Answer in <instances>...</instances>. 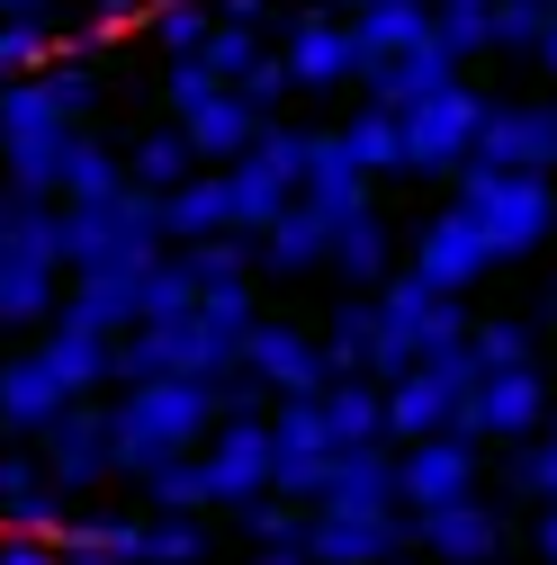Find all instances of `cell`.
<instances>
[{"mask_svg": "<svg viewBox=\"0 0 557 565\" xmlns=\"http://www.w3.org/2000/svg\"><path fill=\"white\" fill-rule=\"evenodd\" d=\"M198 467H207V493L225 512L270 493V413H217V431L198 440Z\"/></svg>", "mask_w": 557, "mask_h": 565, "instance_id": "obj_11", "label": "cell"}, {"mask_svg": "<svg viewBox=\"0 0 557 565\" xmlns=\"http://www.w3.org/2000/svg\"><path fill=\"white\" fill-rule=\"evenodd\" d=\"M459 206L476 216V234H485V252H495V269H504V260H530V252H548V234H557V171L459 162Z\"/></svg>", "mask_w": 557, "mask_h": 565, "instance_id": "obj_2", "label": "cell"}, {"mask_svg": "<svg viewBox=\"0 0 557 565\" xmlns=\"http://www.w3.org/2000/svg\"><path fill=\"white\" fill-rule=\"evenodd\" d=\"M145 493H154V512H207V503H217V493H207V467H198V449L162 458V467L145 476Z\"/></svg>", "mask_w": 557, "mask_h": 565, "instance_id": "obj_39", "label": "cell"}, {"mask_svg": "<svg viewBox=\"0 0 557 565\" xmlns=\"http://www.w3.org/2000/svg\"><path fill=\"white\" fill-rule=\"evenodd\" d=\"M63 565H126V556H108V547H63Z\"/></svg>", "mask_w": 557, "mask_h": 565, "instance_id": "obj_53", "label": "cell"}, {"mask_svg": "<svg viewBox=\"0 0 557 565\" xmlns=\"http://www.w3.org/2000/svg\"><path fill=\"white\" fill-rule=\"evenodd\" d=\"M162 234H171V243L234 234V198H225V171H217V162H198L180 189H162Z\"/></svg>", "mask_w": 557, "mask_h": 565, "instance_id": "obj_23", "label": "cell"}, {"mask_svg": "<svg viewBox=\"0 0 557 565\" xmlns=\"http://www.w3.org/2000/svg\"><path fill=\"white\" fill-rule=\"evenodd\" d=\"M351 45H360V73L404 45H432V0H369V10H351Z\"/></svg>", "mask_w": 557, "mask_h": 565, "instance_id": "obj_26", "label": "cell"}, {"mask_svg": "<svg viewBox=\"0 0 557 565\" xmlns=\"http://www.w3.org/2000/svg\"><path fill=\"white\" fill-rule=\"evenodd\" d=\"M189 306H198L189 260H145V323H154V315H189Z\"/></svg>", "mask_w": 557, "mask_h": 565, "instance_id": "obj_44", "label": "cell"}, {"mask_svg": "<svg viewBox=\"0 0 557 565\" xmlns=\"http://www.w3.org/2000/svg\"><path fill=\"white\" fill-rule=\"evenodd\" d=\"M548 431H557V404H548Z\"/></svg>", "mask_w": 557, "mask_h": 565, "instance_id": "obj_57", "label": "cell"}, {"mask_svg": "<svg viewBox=\"0 0 557 565\" xmlns=\"http://www.w3.org/2000/svg\"><path fill=\"white\" fill-rule=\"evenodd\" d=\"M36 63H54V28H45V10H10L0 19V82L36 73Z\"/></svg>", "mask_w": 557, "mask_h": 565, "instance_id": "obj_38", "label": "cell"}, {"mask_svg": "<svg viewBox=\"0 0 557 565\" xmlns=\"http://www.w3.org/2000/svg\"><path fill=\"white\" fill-rule=\"evenodd\" d=\"M530 547H539V565H548V556H557V493H548V503H539V512H530Z\"/></svg>", "mask_w": 557, "mask_h": 565, "instance_id": "obj_50", "label": "cell"}, {"mask_svg": "<svg viewBox=\"0 0 557 565\" xmlns=\"http://www.w3.org/2000/svg\"><path fill=\"white\" fill-rule=\"evenodd\" d=\"M530 63H539V73H548V90H557V19H548V36L530 45Z\"/></svg>", "mask_w": 557, "mask_h": 565, "instance_id": "obj_52", "label": "cell"}, {"mask_svg": "<svg viewBox=\"0 0 557 565\" xmlns=\"http://www.w3.org/2000/svg\"><path fill=\"white\" fill-rule=\"evenodd\" d=\"M333 135H341V153H351V162H360L369 180H378V171H404V117H396L387 99L351 108V117H341Z\"/></svg>", "mask_w": 557, "mask_h": 565, "instance_id": "obj_31", "label": "cell"}, {"mask_svg": "<svg viewBox=\"0 0 557 565\" xmlns=\"http://www.w3.org/2000/svg\"><path fill=\"white\" fill-rule=\"evenodd\" d=\"M54 323H82V332H135L145 323V269H73V297L54 306Z\"/></svg>", "mask_w": 557, "mask_h": 565, "instance_id": "obj_19", "label": "cell"}, {"mask_svg": "<svg viewBox=\"0 0 557 565\" xmlns=\"http://www.w3.org/2000/svg\"><path fill=\"white\" fill-rule=\"evenodd\" d=\"M548 332H557V278H548Z\"/></svg>", "mask_w": 557, "mask_h": 565, "instance_id": "obj_54", "label": "cell"}, {"mask_svg": "<svg viewBox=\"0 0 557 565\" xmlns=\"http://www.w3.org/2000/svg\"><path fill=\"white\" fill-rule=\"evenodd\" d=\"M198 54H207V73H217V82H243V63L261 54V28H225L217 19V36H207Z\"/></svg>", "mask_w": 557, "mask_h": 565, "instance_id": "obj_46", "label": "cell"}, {"mask_svg": "<svg viewBox=\"0 0 557 565\" xmlns=\"http://www.w3.org/2000/svg\"><path fill=\"white\" fill-rule=\"evenodd\" d=\"M10 10H36V0H0V19H10Z\"/></svg>", "mask_w": 557, "mask_h": 565, "instance_id": "obj_55", "label": "cell"}, {"mask_svg": "<svg viewBox=\"0 0 557 565\" xmlns=\"http://www.w3.org/2000/svg\"><path fill=\"white\" fill-rule=\"evenodd\" d=\"M19 493H36V458L0 449V503H19Z\"/></svg>", "mask_w": 557, "mask_h": 565, "instance_id": "obj_48", "label": "cell"}, {"mask_svg": "<svg viewBox=\"0 0 557 565\" xmlns=\"http://www.w3.org/2000/svg\"><path fill=\"white\" fill-rule=\"evenodd\" d=\"M189 278L198 288H217V278H252V234H207V243H180Z\"/></svg>", "mask_w": 557, "mask_h": 565, "instance_id": "obj_41", "label": "cell"}, {"mask_svg": "<svg viewBox=\"0 0 557 565\" xmlns=\"http://www.w3.org/2000/svg\"><path fill=\"white\" fill-rule=\"evenodd\" d=\"M252 565H315V556H306V530H297V539H261Z\"/></svg>", "mask_w": 557, "mask_h": 565, "instance_id": "obj_49", "label": "cell"}, {"mask_svg": "<svg viewBox=\"0 0 557 565\" xmlns=\"http://www.w3.org/2000/svg\"><path fill=\"white\" fill-rule=\"evenodd\" d=\"M36 350H45V369L63 377V395H91V386H108V350L117 341L108 332H82V323H54Z\"/></svg>", "mask_w": 557, "mask_h": 565, "instance_id": "obj_32", "label": "cell"}, {"mask_svg": "<svg viewBox=\"0 0 557 565\" xmlns=\"http://www.w3.org/2000/svg\"><path fill=\"white\" fill-rule=\"evenodd\" d=\"M297 198H315L324 216H360L369 206V171L341 153V135H306V189Z\"/></svg>", "mask_w": 557, "mask_h": 565, "instance_id": "obj_27", "label": "cell"}, {"mask_svg": "<svg viewBox=\"0 0 557 565\" xmlns=\"http://www.w3.org/2000/svg\"><path fill=\"white\" fill-rule=\"evenodd\" d=\"M404 547H413V521H396V512H324V503H306V556L315 565H387Z\"/></svg>", "mask_w": 557, "mask_h": 565, "instance_id": "obj_15", "label": "cell"}, {"mask_svg": "<svg viewBox=\"0 0 557 565\" xmlns=\"http://www.w3.org/2000/svg\"><path fill=\"white\" fill-rule=\"evenodd\" d=\"M387 260H396V243H387V225H378V206H360V216H341L333 225V278H351V288H378L387 278Z\"/></svg>", "mask_w": 557, "mask_h": 565, "instance_id": "obj_30", "label": "cell"}, {"mask_svg": "<svg viewBox=\"0 0 557 565\" xmlns=\"http://www.w3.org/2000/svg\"><path fill=\"white\" fill-rule=\"evenodd\" d=\"M413 547H432L441 565H495L504 556V512L485 493H450V503L413 512Z\"/></svg>", "mask_w": 557, "mask_h": 565, "instance_id": "obj_13", "label": "cell"}, {"mask_svg": "<svg viewBox=\"0 0 557 565\" xmlns=\"http://www.w3.org/2000/svg\"><path fill=\"white\" fill-rule=\"evenodd\" d=\"M207 431H217V386H207V377H135L108 404V458H117V476H154L162 458L198 449Z\"/></svg>", "mask_w": 557, "mask_h": 565, "instance_id": "obj_1", "label": "cell"}, {"mask_svg": "<svg viewBox=\"0 0 557 565\" xmlns=\"http://www.w3.org/2000/svg\"><path fill=\"white\" fill-rule=\"evenodd\" d=\"M324 422H333V449L387 440V386L378 377H324Z\"/></svg>", "mask_w": 557, "mask_h": 565, "instance_id": "obj_29", "label": "cell"}, {"mask_svg": "<svg viewBox=\"0 0 557 565\" xmlns=\"http://www.w3.org/2000/svg\"><path fill=\"white\" fill-rule=\"evenodd\" d=\"M548 404H557V386L539 377V360H522V369H476L459 431H476V440H530L539 422H548Z\"/></svg>", "mask_w": 557, "mask_h": 565, "instance_id": "obj_9", "label": "cell"}, {"mask_svg": "<svg viewBox=\"0 0 557 565\" xmlns=\"http://www.w3.org/2000/svg\"><path fill=\"white\" fill-rule=\"evenodd\" d=\"M450 493H476V431H432V440L396 449V503L404 512L450 503Z\"/></svg>", "mask_w": 557, "mask_h": 565, "instance_id": "obj_14", "label": "cell"}, {"mask_svg": "<svg viewBox=\"0 0 557 565\" xmlns=\"http://www.w3.org/2000/svg\"><path fill=\"white\" fill-rule=\"evenodd\" d=\"M234 90H243V99H252V108H261V117H270V108H278V99H288V90H297V82H288V63H278V54H270V45H261V54H252V63H243V82H234Z\"/></svg>", "mask_w": 557, "mask_h": 565, "instance_id": "obj_47", "label": "cell"}, {"mask_svg": "<svg viewBox=\"0 0 557 565\" xmlns=\"http://www.w3.org/2000/svg\"><path fill=\"white\" fill-rule=\"evenodd\" d=\"M324 512H396V449L387 440H360V449H333L324 467Z\"/></svg>", "mask_w": 557, "mask_h": 565, "instance_id": "obj_21", "label": "cell"}, {"mask_svg": "<svg viewBox=\"0 0 557 565\" xmlns=\"http://www.w3.org/2000/svg\"><path fill=\"white\" fill-rule=\"evenodd\" d=\"M217 19H225V28H261L270 0H217Z\"/></svg>", "mask_w": 557, "mask_h": 565, "instance_id": "obj_51", "label": "cell"}, {"mask_svg": "<svg viewBox=\"0 0 557 565\" xmlns=\"http://www.w3.org/2000/svg\"><path fill=\"white\" fill-rule=\"evenodd\" d=\"M278 63H288L297 90H351L360 82V45H351V19L333 10H306L288 36H278Z\"/></svg>", "mask_w": 557, "mask_h": 565, "instance_id": "obj_17", "label": "cell"}, {"mask_svg": "<svg viewBox=\"0 0 557 565\" xmlns=\"http://www.w3.org/2000/svg\"><path fill=\"white\" fill-rule=\"evenodd\" d=\"M261 126H270V117H261V108H252V99H243L234 82H217L207 99H189V108H180V135L198 145V162H217V171H225V162H234V153L252 145Z\"/></svg>", "mask_w": 557, "mask_h": 565, "instance_id": "obj_22", "label": "cell"}, {"mask_svg": "<svg viewBox=\"0 0 557 565\" xmlns=\"http://www.w3.org/2000/svg\"><path fill=\"white\" fill-rule=\"evenodd\" d=\"M467 386H476L467 341H450V350H423L413 369H396V377H387V440H432V431H459Z\"/></svg>", "mask_w": 557, "mask_h": 565, "instance_id": "obj_5", "label": "cell"}, {"mask_svg": "<svg viewBox=\"0 0 557 565\" xmlns=\"http://www.w3.org/2000/svg\"><path fill=\"white\" fill-rule=\"evenodd\" d=\"M63 404L73 395H63V377L45 369V350H19V360L0 369V422H10V431H45Z\"/></svg>", "mask_w": 557, "mask_h": 565, "instance_id": "obj_25", "label": "cell"}, {"mask_svg": "<svg viewBox=\"0 0 557 565\" xmlns=\"http://www.w3.org/2000/svg\"><path fill=\"white\" fill-rule=\"evenodd\" d=\"M432 36L467 63V54H485L495 45V0H432Z\"/></svg>", "mask_w": 557, "mask_h": 565, "instance_id": "obj_37", "label": "cell"}, {"mask_svg": "<svg viewBox=\"0 0 557 565\" xmlns=\"http://www.w3.org/2000/svg\"><path fill=\"white\" fill-rule=\"evenodd\" d=\"M207 556V521L198 512H145L135 530V565H198Z\"/></svg>", "mask_w": 557, "mask_h": 565, "instance_id": "obj_35", "label": "cell"}, {"mask_svg": "<svg viewBox=\"0 0 557 565\" xmlns=\"http://www.w3.org/2000/svg\"><path fill=\"white\" fill-rule=\"evenodd\" d=\"M54 260H28V252H0V332H28V323H54L63 288H54Z\"/></svg>", "mask_w": 557, "mask_h": 565, "instance_id": "obj_28", "label": "cell"}, {"mask_svg": "<svg viewBox=\"0 0 557 565\" xmlns=\"http://www.w3.org/2000/svg\"><path fill=\"white\" fill-rule=\"evenodd\" d=\"M369 99H387V108H413L423 90H441V82H459V54L432 36V45H404V54H387V63H369Z\"/></svg>", "mask_w": 557, "mask_h": 565, "instance_id": "obj_24", "label": "cell"}, {"mask_svg": "<svg viewBox=\"0 0 557 565\" xmlns=\"http://www.w3.org/2000/svg\"><path fill=\"white\" fill-rule=\"evenodd\" d=\"M548 19H557V0H495V45L504 54H530L548 36Z\"/></svg>", "mask_w": 557, "mask_h": 565, "instance_id": "obj_43", "label": "cell"}, {"mask_svg": "<svg viewBox=\"0 0 557 565\" xmlns=\"http://www.w3.org/2000/svg\"><path fill=\"white\" fill-rule=\"evenodd\" d=\"M548 565H557V556H548Z\"/></svg>", "mask_w": 557, "mask_h": 565, "instance_id": "obj_59", "label": "cell"}, {"mask_svg": "<svg viewBox=\"0 0 557 565\" xmlns=\"http://www.w3.org/2000/svg\"><path fill=\"white\" fill-rule=\"evenodd\" d=\"M324 467H333V422H324V395H278L270 404V484L315 503L324 493Z\"/></svg>", "mask_w": 557, "mask_h": 565, "instance_id": "obj_8", "label": "cell"}, {"mask_svg": "<svg viewBox=\"0 0 557 565\" xmlns=\"http://www.w3.org/2000/svg\"><path fill=\"white\" fill-rule=\"evenodd\" d=\"M378 341H369V377L387 386L396 369H413L423 350H450V341H467V306L450 297V288H432L423 269H404V278H378Z\"/></svg>", "mask_w": 557, "mask_h": 565, "instance_id": "obj_4", "label": "cell"}, {"mask_svg": "<svg viewBox=\"0 0 557 565\" xmlns=\"http://www.w3.org/2000/svg\"><path fill=\"white\" fill-rule=\"evenodd\" d=\"M333 10H369V0H333Z\"/></svg>", "mask_w": 557, "mask_h": 565, "instance_id": "obj_56", "label": "cell"}, {"mask_svg": "<svg viewBox=\"0 0 557 565\" xmlns=\"http://www.w3.org/2000/svg\"><path fill=\"white\" fill-rule=\"evenodd\" d=\"M396 117H404V171L441 180V171H459V162H467V145H476L485 90H476V82H441V90H423V99L396 108Z\"/></svg>", "mask_w": 557, "mask_h": 565, "instance_id": "obj_7", "label": "cell"}, {"mask_svg": "<svg viewBox=\"0 0 557 565\" xmlns=\"http://www.w3.org/2000/svg\"><path fill=\"white\" fill-rule=\"evenodd\" d=\"M108 189H126V153L99 145L91 126H73V145H63V198H108Z\"/></svg>", "mask_w": 557, "mask_h": 565, "instance_id": "obj_34", "label": "cell"}, {"mask_svg": "<svg viewBox=\"0 0 557 565\" xmlns=\"http://www.w3.org/2000/svg\"><path fill=\"white\" fill-rule=\"evenodd\" d=\"M0 431H10V422H0Z\"/></svg>", "mask_w": 557, "mask_h": 565, "instance_id": "obj_58", "label": "cell"}, {"mask_svg": "<svg viewBox=\"0 0 557 565\" xmlns=\"http://www.w3.org/2000/svg\"><path fill=\"white\" fill-rule=\"evenodd\" d=\"M467 360L476 369H522V360H539V332L522 315H485V323H467Z\"/></svg>", "mask_w": 557, "mask_h": 565, "instance_id": "obj_36", "label": "cell"}, {"mask_svg": "<svg viewBox=\"0 0 557 565\" xmlns=\"http://www.w3.org/2000/svg\"><path fill=\"white\" fill-rule=\"evenodd\" d=\"M504 484L522 493V503H548V493H557V431H530V440H513V458H504Z\"/></svg>", "mask_w": 557, "mask_h": 565, "instance_id": "obj_40", "label": "cell"}, {"mask_svg": "<svg viewBox=\"0 0 557 565\" xmlns=\"http://www.w3.org/2000/svg\"><path fill=\"white\" fill-rule=\"evenodd\" d=\"M467 162H495V171H557V99H485Z\"/></svg>", "mask_w": 557, "mask_h": 565, "instance_id": "obj_10", "label": "cell"}, {"mask_svg": "<svg viewBox=\"0 0 557 565\" xmlns=\"http://www.w3.org/2000/svg\"><path fill=\"white\" fill-rule=\"evenodd\" d=\"M189 171H198V145H189L180 126H154L145 145H126V180H135V189H154V198H162V189H180Z\"/></svg>", "mask_w": 557, "mask_h": 565, "instance_id": "obj_33", "label": "cell"}, {"mask_svg": "<svg viewBox=\"0 0 557 565\" xmlns=\"http://www.w3.org/2000/svg\"><path fill=\"white\" fill-rule=\"evenodd\" d=\"M333 225H341V216H324L315 198H288V206H278V216L252 234V260H261V269H278V278L324 269V260H333Z\"/></svg>", "mask_w": 557, "mask_h": 565, "instance_id": "obj_20", "label": "cell"}, {"mask_svg": "<svg viewBox=\"0 0 557 565\" xmlns=\"http://www.w3.org/2000/svg\"><path fill=\"white\" fill-rule=\"evenodd\" d=\"M45 449H36V467L63 484V493H82V484H99V476H117V458H108V413L99 404H63L54 422H45V431H36Z\"/></svg>", "mask_w": 557, "mask_h": 565, "instance_id": "obj_16", "label": "cell"}, {"mask_svg": "<svg viewBox=\"0 0 557 565\" xmlns=\"http://www.w3.org/2000/svg\"><path fill=\"white\" fill-rule=\"evenodd\" d=\"M234 530H243V539H297L306 512H297V493L270 484V493H252V503H234Z\"/></svg>", "mask_w": 557, "mask_h": 565, "instance_id": "obj_42", "label": "cell"}, {"mask_svg": "<svg viewBox=\"0 0 557 565\" xmlns=\"http://www.w3.org/2000/svg\"><path fill=\"white\" fill-rule=\"evenodd\" d=\"M154 36H162V54L180 63V54H198L207 36H217V10H189V0H162V19H154Z\"/></svg>", "mask_w": 557, "mask_h": 565, "instance_id": "obj_45", "label": "cell"}, {"mask_svg": "<svg viewBox=\"0 0 557 565\" xmlns=\"http://www.w3.org/2000/svg\"><path fill=\"white\" fill-rule=\"evenodd\" d=\"M413 269H423L432 288H450V297H467L476 278L495 269V252H485V234H476V216H467L459 198L441 206V216H432L423 234H413Z\"/></svg>", "mask_w": 557, "mask_h": 565, "instance_id": "obj_18", "label": "cell"}, {"mask_svg": "<svg viewBox=\"0 0 557 565\" xmlns=\"http://www.w3.org/2000/svg\"><path fill=\"white\" fill-rule=\"evenodd\" d=\"M306 189V126H261L252 145L225 162V198H234V234H261L278 206Z\"/></svg>", "mask_w": 557, "mask_h": 565, "instance_id": "obj_6", "label": "cell"}, {"mask_svg": "<svg viewBox=\"0 0 557 565\" xmlns=\"http://www.w3.org/2000/svg\"><path fill=\"white\" fill-rule=\"evenodd\" d=\"M162 198L154 189H108V198H63V269H145L162 260Z\"/></svg>", "mask_w": 557, "mask_h": 565, "instance_id": "obj_3", "label": "cell"}, {"mask_svg": "<svg viewBox=\"0 0 557 565\" xmlns=\"http://www.w3.org/2000/svg\"><path fill=\"white\" fill-rule=\"evenodd\" d=\"M234 369H252V377L270 386V404H278V395H324V377H333V360H324L315 332L261 323V315H252V332H243V350H234Z\"/></svg>", "mask_w": 557, "mask_h": 565, "instance_id": "obj_12", "label": "cell"}]
</instances>
